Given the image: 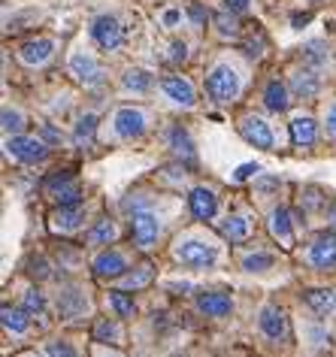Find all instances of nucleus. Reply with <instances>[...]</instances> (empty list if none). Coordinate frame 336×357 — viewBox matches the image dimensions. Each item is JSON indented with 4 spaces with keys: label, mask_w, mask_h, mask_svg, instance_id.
I'll use <instances>...</instances> for the list:
<instances>
[{
    "label": "nucleus",
    "mask_w": 336,
    "mask_h": 357,
    "mask_svg": "<svg viewBox=\"0 0 336 357\" xmlns=\"http://www.w3.org/2000/svg\"><path fill=\"white\" fill-rule=\"evenodd\" d=\"M206 91H209L212 100L231 103L234 97L240 94V76H236V70L227 67V64H218L206 79Z\"/></svg>",
    "instance_id": "f257e3e1"
},
{
    "label": "nucleus",
    "mask_w": 336,
    "mask_h": 357,
    "mask_svg": "<svg viewBox=\"0 0 336 357\" xmlns=\"http://www.w3.org/2000/svg\"><path fill=\"white\" fill-rule=\"evenodd\" d=\"M176 257L185 264V266H194V270H209V266H215L218 261V252L206 243H200V239H185L176 248Z\"/></svg>",
    "instance_id": "f03ea898"
},
{
    "label": "nucleus",
    "mask_w": 336,
    "mask_h": 357,
    "mask_svg": "<svg viewBox=\"0 0 336 357\" xmlns=\"http://www.w3.org/2000/svg\"><path fill=\"white\" fill-rule=\"evenodd\" d=\"M91 37L100 49L106 52H116L121 49V43H125V33H121V24L112 19V15H97L91 22Z\"/></svg>",
    "instance_id": "7ed1b4c3"
},
{
    "label": "nucleus",
    "mask_w": 336,
    "mask_h": 357,
    "mask_svg": "<svg viewBox=\"0 0 336 357\" xmlns=\"http://www.w3.org/2000/svg\"><path fill=\"white\" fill-rule=\"evenodd\" d=\"M46 191H49V197L55 200L58 206H79V200H82V191H79L76 178L70 176V173L52 176L49 185H46Z\"/></svg>",
    "instance_id": "20e7f679"
},
{
    "label": "nucleus",
    "mask_w": 336,
    "mask_h": 357,
    "mask_svg": "<svg viewBox=\"0 0 336 357\" xmlns=\"http://www.w3.org/2000/svg\"><path fill=\"white\" fill-rule=\"evenodd\" d=\"M6 151H10L15 160H24V164H37V160L49 158L46 142L37 139V137H13L6 142Z\"/></svg>",
    "instance_id": "39448f33"
},
{
    "label": "nucleus",
    "mask_w": 336,
    "mask_h": 357,
    "mask_svg": "<svg viewBox=\"0 0 336 357\" xmlns=\"http://www.w3.org/2000/svg\"><path fill=\"white\" fill-rule=\"evenodd\" d=\"M158 234H161V221H158L155 212H148V209L134 212V243L139 248H152Z\"/></svg>",
    "instance_id": "423d86ee"
},
{
    "label": "nucleus",
    "mask_w": 336,
    "mask_h": 357,
    "mask_svg": "<svg viewBox=\"0 0 336 357\" xmlns=\"http://www.w3.org/2000/svg\"><path fill=\"white\" fill-rule=\"evenodd\" d=\"M240 133H243L245 142H252V146H258L264 151L273 149V130H270L267 121L258 119V115H245V119L240 121Z\"/></svg>",
    "instance_id": "0eeeda50"
},
{
    "label": "nucleus",
    "mask_w": 336,
    "mask_h": 357,
    "mask_svg": "<svg viewBox=\"0 0 336 357\" xmlns=\"http://www.w3.org/2000/svg\"><path fill=\"white\" fill-rule=\"evenodd\" d=\"M309 264L318 270H333L336 266V234H321L309 248Z\"/></svg>",
    "instance_id": "6e6552de"
},
{
    "label": "nucleus",
    "mask_w": 336,
    "mask_h": 357,
    "mask_svg": "<svg viewBox=\"0 0 336 357\" xmlns=\"http://www.w3.org/2000/svg\"><path fill=\"white\" fill-rule=\"evenodd\" d=\"M116 133L125 139H134V137H143L146 133V115L139 109H130V106H125V109L116 112Z\"/></svg>",
    "instance_id": "1a4fd4ad"
},
{
    "label": "nucleus",
    "mask_w": 336,
    "mask_h": 357,
    "mask_svg": "<svg viewBox=\"0 0 336 357\" xmlns=\"http://www.w3.org/2000/svg\"><path fill=\"white\" fill-rule=\"evenodd\" d=\"M70 70H73L76 79H79V82H85V85L103 82V70H100V64H97L91 55H85V52H76V55L70 58Z\"/></svg>",
    "instance_id": "9d476101"
},
{
    "label": "nucleus",
    "mask_w": 336,
    "mask_h": 357,
    "mask_svg": "<svg viewBox=\"0 0 336 357\" xmlns=\"http://www.w3.org/2000/svg\"><path fill=\"white\" fill-rule=\"evenodd\" d=\"M164 94L170 97L173 103H179V106H194L197 103V94H194V85L188 82V79H182V76H167L164 82Z\"/></svg>",
    "instance_id": "9b49d317"
},
{
    "label": "nucleus",
    "mask_w": 336,
    "mask_h": 357,
    "mask_svg": "<svg viewBox=\"0 0 336 357\" xmlns=\"http://www.w3.org/2000/svg\"><path fill=\"white\" fill-rule=\"evenodd\" d=\"M261 330L270 339H285L288 336V318H285V312L276 309V306H264V312H261Z\"/></svg>",
    "instance_id": "f8f14e48"
},
{
    "label": "nucleus",
    "mask_w": 336,
    "mask_h": 357,
    "mask_svg": "<svg viewBox=\"0 0 336 357\" xmlns=\"http://www.w3.org/2000/svg\"><path fill=\"white\" fill-rule=\"evenodd\" d=\"M52 52H55V43L52 40H31L19 49V58L28 67H37V64H46V61L52 58Z\"/></svg>",
    "instance_id": "ddd939ff"
},
{
    "label": "nucleus",
    "mask_w": 336,
    "mask_h": 357,
    "mask_svg": "<svg viewBox=\"0 0 336 357\" xmlns=\"http://www.w3.org/2000/svg\"><path fill=\"white\" fill-rule=\"evenodd\" d=\"M94 273L100 275V279H119V275L128 273V261L119 252H103L94 261Z\"/></svg>",
    "instance_id": "4468645a"
},
{
    "label": "nucleus",
    "mask_w": 336,
    "mask_h": 357,
    "mask_svg": "<svg viewBox=\"0 0 336 357\" xmlns=\"http://www.w3.org/2000/svg\"><path fill=\"white\" fill-rule=\"evenodd\" d=\"M215 209H218V200L209 188H194L191 191V215L194 218L209 221L212 215H215Z\"/></svg>",
    "instance_id": "2eb2a0df"
},
{
    "label": "nucleus",
    "mask_w": 336,
    "mask_h": 357,
    "mask_svg": "<svg viewBox=\"0 0 336 357\" xmlns=\"http://www.w3.org/2000/svg\"><path fill=\"white\" fill-rule=\"evenodd\" d=\"M270 234L276 236L285 248L294 245V230H291V212H288L285 206L273 209V215H270Z\"/></svg>",
    "instance_id": "dca6fc26"
},
{
    "label": "nucleus",
    "mask_w": 336,
    "mask_h": 357,
    "mask_svg": "<svg viewBox=\"0 0 336 357\" xmlns=\"http://www.w3.org/2000/svg\"><path fill=\"white\" fill-rule=\"evenodd\" d=\"M197 309L203 312V315H212V318H221L227 315V312L234 309V300L227 297V294H200L197 297Z\"/></svg>",
    "instance_id": "f3484780"
},
{
    "label": "nucleus",
    "mask_w": 336,
    "mask_h": 357,
    "mask_svg": "<svg viewBox=\"0 0 336 357\" xmlns=\"http://www.w3.org/2000/svg\"><path fill=\"white\" fill-rule=\"evenodd\" d=\"M315 137H318V130H315V121L309 119V115H297V119L291 121V139H294V146L312 149Z\"/></svg>",
    "instance_id": "a211bd4d"
},
{
    "label": "nucleus",
    "mask_w": 336,
    "mask_h": 357,
    "mask_svg": "<svg viewBox=\"0 0 336 357\" xmlns=\"http://www.w3.org/2000/svg\"><path fill=\"white\" fill-rule=\"evenodd\" d=\"M85 212L79 206H61L55 215H52V230L55 234H70V230H76L79 225H82Z\"/></svg>",
    "instance_id": "6ab92c4d"
},
{
    "label": "nucleus",
    "mask_w": 336,
    "mask_h": 357,
    "mask_svg": "<svg viewBox=\"0 0 336 357\" xmlns=\"http://www.w3.org/2000/svg\"><path fill=\"white\" fill-rule=\"evenodd\" d=\"M264 103H267L270 112H285L288 109V88L279 82V79H273V82L264 88Z\"/></svg>",
    "instance_id": "aec40b11"
},
{
    "label": "nucleus",
    "mask_w": 336,
    "mask_h": 357,
    "mask_svg": "<svg viewBox=\"0 0 336 357\" xmlns=\"http://www.w3.org/2000/svg\"><path fill=\"white\" fill-rule=\"evenodd\" d=\"M306 303L318 312V315H330V312L336 309V291H330V288H312V291H306Z\"/></svg>",
    "instance_id": "412c9836"
},
{
    "label": "nucleus",
    "mask_w": 336,
    "mask_h": 357,
    "mask_svg": "<svg viewBox=\"0 0 336 357\" xmlns=\"http://www.w3.org/2000/svg\"><path fill=\"white\" fill-rule=\"evenodd\" d=\"M221 234L227 239H234V243H243V239L252 234V221L245 215H231L224 225H221Z\"/></svg>",
    "instance_id": "4be33fe9"
},
{
    "label": "nucleus",
    "mask_w": 336,
    "mask_h": 357,
    "mask_svg": "<svg viewBox=\"0 0 336 357\" xmlns=\"http://www.w3.org/2000/svg\"><path fill=\"white\" fill-rule=\"evenodd\" d=\"M291 88L297 91V97H315L318 94V76L312 70H297L291 79Z\"/></svg>",
    "instance_id": "5701e85b"
},
{
    "label": "nucleus",
    "mask_w": 336,
    "mask_h": 357,
    "mask_svg": "<svg viewBox=\"0 0 336 357\" xmlns=\"http://www.w3.org/2000/svg\"><path fill=\"white\" fill-rule=\"evenodd\" d=\"M58 309H61V315H67V318H73V315H82L85 312V297L79 294L76 288H70L61 294V303H58Z\"/></svg>",
    "instance_id": "b1692460"
},
{
    "label": "nucleus",
    "mask_w": 336,
    "mask_h": 357,
    "mask_svg": "<svg viewBox=\"0 0 336 357\" xmlns=\"http://www.w3.org/2000/svg\"><path fill=\"white\" fill-rule=\"evenodd\" d=\"M116 234H119L116 225H112L109 218H100V221H97V225H94L91 230H88V243H91V245L112 243V239H116Z\"/></svg>",
    "instance_id": "393cba45"
},
{
    "label": "nucleus",
    "mask_w": 336,
    "mask_h": 357,
    "mask_svg": "<svg viewBox=\"0 0 336 357\" xmlns=\"http://www.w3.org/2000/svg\"><path fill=\"white\" fill-rule=\"evenodd\" d=\"M94 339L97 342H106V345H119L121 342V327L116 324V321L103 318V321H97V327H94Z\"/></svg>",
    "instance_id": "a878e982"
},
{
    "label": "nucleus",
    "mask_w": 336,
    "mask_h": 357,
    "mask_svg": "<svg viewBox=\"0 0 336 357\" xmlns=\"http://www.w3.org/2000/svg\"><path fill=\"white\" fill-rule=\"evenodd\" d=\"M170 146H173V151H176V155H179V158H185V160H194V146H191L188 130L173 128V130H170Z\"/></svg>",
    "instance_id": "bb28decb"
},
{
    "label": "nucleus",
    "mask_w": 336,
    "mask_h": 357,
    "mask_svg": "<svg viewBox=\"0 0 336 357\" xmlns=\"http://www.w3.org/2000/svg\"><path fill=\"white\" fill-rule=\"evenodd\" d=\"M125 88L128 91H137V94H143L152 88V73H146V70H128L125 73Z\"/></svg>",
    "instance_id": "cd10ccee"
},
{
    "label": "nucleus",
    "mask_w": 336,
    "mask_h": 357,
    "mask_svg": "<svg viewBox=\"0 0 336 357\" xmlns=\"http://www.w3.org/2000/svg\"><path fill=\"white\" fill-rule=\"evenodd\" d=\"M0 315H3V327L13 330V333H24V330H28V318H24V312L3 306V312H0Z\"/></svg>",
    "instance_id": "c85d7f7f"
},
{
    "label": "nucleus",
    "mask_w": 336,
    "mask_h": 357,
    "mask_svg": "<svg viewBox=\"0 0 336 357\" xmlns=\"http://www.w3.org/2000/svg\"><path fill=\"white\" fill-rule=\"evenodd\" d=\"M22 309L28 312V315H43V309H46V297H43V291L31 288L28 294H24V300H22Z\"/></svg>",
    "instance_id": "c756f323"
},
{
    "label": "nucleus",
    "mask_w": 336,
    "mask_h": 357,
    "mask_svg": "<svg viewBox=\"0 0 336 357\" xmlns=\"http://www.w3.org/2000/svg\"><path fill=\"white\" fill-rule=\"evenodd\" d=\"M243 266H245V273H267L270 266H273V255H264V252L249 255L243 261Z\"/></svg>",
    "instance_id": "7c9ffc66"
},
{
    "label": "nucleus",
    "mask_w": 336,
    "mask_h": 357,
    "mask_svg": "<svg viewBox=\"0 0 336 357\" xmlns=\"http://www.w3.org/2000/svg\"><path fill=\"white\" fill-rule=\"evenodd\" d=\"M109 306L116 309V315H134V309H137L134 300H130L125 291H116V294H112V297H109Z\"/></svg>",
    "instance_id": "2f4dec72"
},
{
    "label": "nucleus",
    "mask_w": 336,
    "mask_h": 357,
    "mask_svg": "<svg viewBox=\"0 0 336 357\" xmlns=\"http://www.w3.org/2000/svg\"><path fill=\"white\" fill-rule=\"evenodd\" d=\"M94 128H97V119H94V115H85V119L76 124V133H73V137H76L79 146H82V142H88V139L94 137Z\"/></svg>",
    "instance_id": "473e14b6"
},
{
    "label": "nucleus",
    "mask_w": 336,
    "mask_h": 357,
    "mask_svg": "<svg viewBox=\"0 0 336 357\" xmlns=\"http://www.w3.org/2000/svg\"><path fill=\"white\" fill-rule=\"evenodd\" d=\"M148 282H152V266H148V264H143V266H139V273H130L128 275V288H146V284Z\"/></svg>",
    "instance_id": "72a5a7b5"
},
{
    "label": "nucleus",
    "mask_w": 336,
    "mask_h": 357,
    "mask_svg": "<svg viewBox=\"0 0 336 357\" xmlns=\"http://www.w3.org/2000/svg\"><path fill=\"white\" fill-rule=\"evenodd\" d=\"M22 124H24V119H22V112L3 109V130H6V133H19V130H22Z\"/></svg>",
    "instance_id": "f704fd0d"
},
{
    "label": "nucleus",
    "mask_w": 336,
    "mask_h": 357,
    "mask_svg": "<svg viewBox=\"0 0 336 357\" xmlns=\"http://www.w3.org/2000/svg\"><path fill=\"white\" fill-rule=\"evenodd\" d=\"M46 354H49V357H79L76 348L70 345V342H49Z\"/></svg>",
    "instance_id": "c9c22d12"
},
{
    "label": "nucleus",
    "mask_w": 336,
    "mask_h": 357,
    "mask_svg": "<svg viewBox=\"0 0 336 357\" xmlns=\"http://www.w3.org/2000/svg\"><path fill=\"white\" fill-rule=\"evenodd\" d=\"M258 173H261V164H243L234 173V178H236V182H245V178H252V176H258Z\"/></svg>",
    "instance_id": "e433bc0d"
},
{
    "label": "nucleus",
    "mask_w": 336,
    "mask_h": 357,
    "mask_svg": "<svg viewBox=\"0 0 336 357\" xmlns=\"http://www.w3.org/2000/svg\"><path fill=\"white\" fill-rule=\"evenodd\" d=\"M306 58L318 64V61H324V58H327V52H324L321 43H309V46H306Z\"/></svg>",
    "instance_id": "4c0bfd02"
},
{
    "label": "nucleus",
    "mask_w": 336,
    "mask_h": 357,
    "mask_svg": "<svg viewBox=\"0 0 336 357\" xmlns=\"http://www.w3.org/2000/svg\"><path fill=\"white\" fill-rule=\"evenodd\" d=\"M218 24H221V33H224V37H236V31H240V28H236V22L234 19H227V15H224V19H218Z\"/></svg>",
    "instance_id": "58836bf2"
},
{
    "label": "nucleus",
    "mask_w": 336,
    "mask_h": 357,
    "mask_svg": "<svg viewBox=\"0 0 336 357\" xmlns=\"http://www.w3.org/2000/svg\"><path fill=\"white\" fill-rule=\"evenodd\" d=\"M170 49H173V52H170L173 61H185V58H188V46H185V43H173Z\"/></svg>",
    "instance_id": "ea45409f"
},
{
    "label": "nucleus",
    "mask_w": 336,
    "mask_h": 357,
    "mask_svg": "<svg viewBox=\"0 0 336 357\" xmlns=\"http://www.w3.org/2000/svg\"><path fill=\"white\" fill-rule=\"evenodd\" d=\"M327 133H330V137L336 139V103L330 106V109H327Z\"/></svg>",
    "instance_id": "a19ab883"
},
{
    "label": "nucleus",
    "mask_w": 336,
    "mask_h": 357,
    "mask_svg": "<svg viewBox=\"0 0 336 357\" xmlns=\"http://www.w3.org/2000/svg\"><path fill=\"white\" fill-rule=\"evenodd\" d=\"M191 19L197 24H206V13H203V6H191Z\"/></svg>",
    "instance_id": "79ce46f5"
},
{
    "label": "nucleus",
    "mask_w": 336,
    "mask_h": 357,
    "mask_svg": "<svg viewBox=\"0 0 336 357\" xmlns=\"http://www.w3.org/2000/svg\"><path fill=\"white\" fill-rule=\"evenodd\" d=\"M33 266H31V273H37V275H49V270H46V261H31Z\"/></svg>",
    "instance_id": "37998d69"
},
{
    "label": "nucleus",
    "mask_w": 336,
    "mask_h": 357,
    "mask_svg": "<svg viewBox=\"0 0 336 357\" xmlns=\"http://www.w3.org/2000/svg\"><path fill=\"white\" fill-rule=\"evenodd\" d=\"M227 6H231V10H236V13H243L245 6H249V0H227Z\"/></svg>",
    "instance_id": "c03bdc74"
},
{
    "label": "nucleus",
    "mask_w": 336,
    "mask_h": 357,
    "mask_svg": "<svg viewBox=\"0 0 336 357\" xmlns=\"http://www.w3.org/2000/svg\"><path fill=\"white\" fill-rule=\"evenodd\" d=\"M176 22H179V13H176V10H170V13L164 15V24H167V28H173Z\"/></svg>",
    "instance_id": "a18cd8bd"
},
{
    "label": "nucleus",
    "mask_w": 336,
    "mask_h": 357,
    "mask_svg": "<svg viewBox=\"0 0 336 357\" xmlns=\"http://www.w3.org/2000/svg\"><path fill=\"white\" fill-rule=\"evenodd\" d=\"M309 19H312V15H309V13H306V15H294V28H303V24H306Z\"/></svg>",
    "instance_id": "49530a36"
},
{
    "label": "nucleus",
    "mask_w": 336,
    "mask_h": 357,
    "mask_svg": "<svg viewBox=\"0 0 336 357\" xmlns=\"http://www.w3.org/2000/svg\"><path fill=\"white\" fill-rule=\"evenodd\" d=\"M330 218H333V225H336V206H330Z\"/></svg>",
    "instance_id": "de8ad7c7"
}]
</instances>
